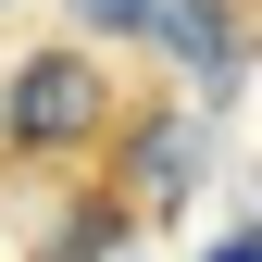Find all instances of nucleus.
Returning a JSON list of instances; mask_svg holds the SVG:
<instances>
[{
    "label": "nucleus",
    "mask_w": 262,
    "mask_h": 262,
    "mask_svg": "<svg viewBox=\"0 0 262 262\" xmlns=\"http://www.w3.org/2000/svg\"><path fill=\"white\" fill-rule=\"evenodd\" d=\"M138 25H150V38L175 50L200 88H225V75H237V0H150Z\"/></svg>",
    "instance_id": "nucleus-2"
},
{
    "label": "nucleus",
    "mask_w": 262,
    "mask_h": 262,
    "mask_svg": "<svg viewBox=\"0 0 262 262\" xmlns=\"http://www.w3.org/2000/svg\"><path fill=\"white\" fill-rule=\"evenodd\" d=\"M88 125H100V75L62 62V50H38V62H25V88H13V138L50 150V138H88Z\"/></svg>",
    "instance_id": "nucleus-1"
},
{
    "label": "nucleus",
    "mask_w": 262,
    "mask_h": 262,
    "mask_svg": "<svg viewBox=\"0 0 262 262\" xmlns=\"http://www.w3.org/2000/svg\"><path fill=\"white\" fill-rule=\"evenodd\" d=\"M75 13H88V25H138L150 0H75Z\"/></svg>",
    "instance_id": "nucleus-3"
},
{
    "label": "nucleus",
    "mask_w": 262,
    "mask_h": 262,
    "mask_svg": "<svg viewBox=\"0 0 262 262\" xmlns=\"http://www.w3.org/2000/svg\"><path fill=\"white\" fill-rule=\"evenodd\" d=\"M212 262H262V237H225V250H212Z\"/></svg>",
    "instance_id": "nucleus-4"
}]
</instances>
